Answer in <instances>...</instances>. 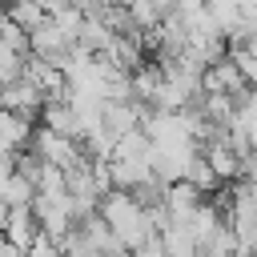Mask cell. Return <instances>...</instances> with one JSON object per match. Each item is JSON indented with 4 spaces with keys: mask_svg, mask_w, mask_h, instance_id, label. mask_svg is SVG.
<instances>
[{
    "mask_svg": "<svg viewBox=\"0 0 257 257\" xmlns=\"http://www.w3.org/2000/svg\"><path fill=\"white\" fill-rule=\"evenodd\" d=\"M96 213L104 217V225L112 229V237H116L124 249H137L145 237H153V233H157V229H153L149 209H145L128 189H108V193L100 197Z\"/></svg>",
    "mask_w": 257,
    "mask_h": 257,
    "instance_id": "1",
    "label": "cell"
},
{
    "mask_svg": "<svg viewBox=\"0 0 257 257\" xmlns=\"http://www.w3.org/2000/svg\"><path fill=\"white\" fill-rule=\"evenodd\" d=\"M28 149H32V153H40L44 161L60 165V169H72V165L84 157V149H80V141H76V137L56 133V128H48V124H36V128H32Z\"/></svg>",
    "mask_w": 257,
    "mask_h": 257,
    "instance_id": "2",
    "label": "cell"
},
{
    "mask_svg": "<svg viewBox=\"0 0 257 257\" xmlns=\"http://www.w3.org/2000/svg\"><path fill=\"white\" fill-rule=\"evenodd\" d=\"M32 217L44 233H52L56 241L76 225V213H72V201H68V189L64 193H36L32 197Z\"/></svg>",
    "mask_w": 257,
    "mask_h": 257,
    "instance_id": "3",
    "label": "cell"
},
{
    "mask_svg": "<svg viewBox=\"0 0 257 257\" xmlns=\"http://www.w3.org/2000/svg\"><path fill=\"white\" fill-rule=\"evenodd\" d=\"M40 104H44V92L28 80V76H16L8 84H0V108H12L20 116H40Z\"/></svg>",
    "mask_w": 257,
    "mask_h": 257,
    "instance_id": "4",
    "label": "cell"
},
{
    "mask_svg": "<svg viewBox=\"0 0 257 257\" xmlns=\"http://www.w3.org/2000/svg\"><path fill=\"white\" fill-rule=\"evenodd\" d=\"M201 153H205L209 169H213L221 181H237V173H241V153L229 145V137H225V141H201Z\"/></svg>",
    "mask_w": 257,
    "mask_h": 257,
    "instance_id": "5",
    "label": "cell"
},
{
    "mask_svg": "<svg viewBox=\"0 0 257 257\" xmlns=\"http://www.w3.org/2000/svg\"><path fill=\"white\" fill-rule=\"evenodd\" d=\"M32 128H36L32 116H20V112H12V108H0V153L24 149V145L32 141Z\"/></svg>",
    "mask_w": 257,
    "mask_h": 257,
    "instance_id": "6",
    "label": "cell"
},
{
    "mask_svg": "<svg viewBox=\"0 0 257 257\" xmlns=\"http://www.w3.org/2000/svg\"><path fill=\"white\" fill-rule=\"evenodd\" d=\"M36 217H32V205H8V217H4V237L16 241L20 249H28L32 233H36Z\"/></svg>",
    "mask_w": 257,
    "mask_h": 257,
    "instance_id": "7",
    "label": "cell"
},
{
    "mask_svg": "<svg viewBox=\"0 0 257 257\" xmlns=\"http://www.w3.org/2000/svg\"><path fill=\"white\" fill-rule=\"evenodd\" d=\"M36 120H40V124H48V128H56V133L76 137V108H72L68 100H44Z\"/></svg>",
    "mask_w": 257,
    "mask_h": 257,
    "instance_id": "8",
    "label": "cell"
},
{
    "mask_svg": "<svg viewBox=\"0 0 257 257\" xmlns=\"http://www.w3.org/2000/svg\"><path fill=\"white\" fill-rule=\"evenodd\" d=\"M185 181H189V185H197V189H201L205 197H209V193H213L217 185H225V181H221V177H217V173L209 169V161H205V153H201V149H197V153L189 157V165H185Z\"/></svg>",
    "mask_w": 257,
    "mask_h": 257,
    "instance_id": "9",
    "label": "cell"
},
{
    "mask_svg": "<svg viewBox=\"0 0 257 257\" xmlns=\"http://www.w3.org/2000/svg\"><path fill=\"white\" fill-rule=\"evenodd\" d=\"M161 245H165V253H177V257H193L197 253V237L185 225H165L161 229Z\"/></svg>",
    "mask_w": 257,
    "mask_h": 257,
    "instance_id": "10",
    "label": "cell"
},
{
    "mask_svg": "<svg viewBox=\"0 0 257 257\" xmlns=\"http://www.w3.org/2000/svg\"><path fill=\"white\" fill-rule=\"evenodd\" d=\"M4 16H8V20H16L24 32H32L48 12L40 8V0H12V4H4Z\"/></svg>",
    "mask_w": 257,
    "mask_h": 257,
    "instance_id": "11",
    "label": "cell"
},
{
    "mask_svg": "<svg viewBox=\"0 0 257 257\" xmlns=\"http://www.w3.org/2000/svg\"><path fill=\"white\" fill-rule=\"evenodd\" d=\"M0 197H4L8 205H32V197H36V185H32L28 177H20V173H8V181L0 185Z\"/></svg>",
    "mask_w": 257,
    "mask_h": 257,
    "instance_id": "12",
    "label": "cell"
},
{
    "mask_svg": "<svg viewBox=\"0 0 257 257\" xmlns=\"http://www.w3.org/2000/svg\"><path fill=\"white\" fill-rule=\"evenodd\" d=\"M128 8V20H133V28H157V20H161V12H157V0H128L124 4Z\"/></svg>",
    "mask_w": 257,
    "mask_h": 257,
    "instance_id": "13",
    "label": "cell"
},
{
    "mask_svg": "<svg viewBox=\"0 0 257 257\" xmlns=\"http://www.w3.org/2000/svg\"><path fill=\"white\" fill-rule=\"evenodd\" d=\"M0 40H4L8 48H16V52H28V32H24L16 20H8V16L0 20Z\"/></svg>",
    "mask_w": 257,
    "mask_h": 257,
    "instance_id": "14",
    "label": "cell"
},
{
    "mask_svg": "<svg viewBox=\"0 0 257 257\" xmlns=\"http://www.w3.org/2000/svg\"><path fill=\"white\" fill-rule=\"evenodd\" d=\"M201 4H205V0H177V8H181V12H193V8H201Z\"/></svg>",
    "mask_w": 257,
    "mask_h": 257,
    "instance_id": "15",
    "label": "cell"
},
{
    "mask_svg": "<svg viewBox=\"0 0 257 257\" xmlns=\"http://www.w3.org/2000/svg\"><path fill=\"white\" fill-rule=\"evenodd\" d=\"M4 217H8V201L0 197V233H4Z\"/></svg>",
    "mask_w": 257,
    "mask_h": 257,
    "instance_id": "16",
    "label": "cell"
},
{
    "mask_svg": "<svg viewBox=\"0 0 257 257\" xmlns=\"http://www.w3.org/2000/svg\"><path fill=\"white\" fill-rule=\"evenodd\" d=\"M0 4H12V0H0Z\"/></svg>",
    "mask_w": 257,
    "mask_h": 257,
    "instance_id": "17",
    "label": "cell"
}]
</instances>
